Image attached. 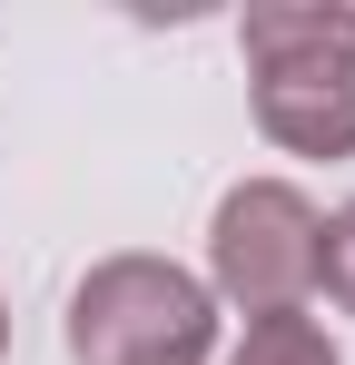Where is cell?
<instances>
[{"instance_id": "6da1fadb", "label": "cell", "mask_w": 355, "mask_h": 365, "mask_svg": "<svg viewBox=\"0 0 355 365\" xmlns=\"http://www.w3.org/2000/svg\"><path fill=\"white\" fill-rule=\"evenodd\" d=\"M257 69V128L296 158H355V10L346 0H257L237 20Z\"/></svg>"}, {"instance_id": "7a4b0ae2", "label": "cell", "mask_w": 355, "mask_h": 365, "mask_svg": "<svg viewBox=\"0 0 355 365\" xmlns=\"http://www.w3.org/2000/svg\"><path fill=\"white\" fill-rule=\"evenodd\" d=\"M69 356L79 365H207L217 306L168 257H109L69 297Z\"/></svg>"}, {"instance_id": "3957f363", "label": "cell", "mask_w": 355, "mask_h": 365, "mask_svg": "<svg viewBox=\"0 0 355 365\" xmlns=\"http://www.w3.org/2000/svg\"><path fill=\"white\" fill-rule=\"evenodd\" d=\"M316 237L326 217L306 207V187L287 178H247L217 197V227H207V277L227 287L247 316H296L316 297Z\"/></svg>"}, {"instance_id": "277c9868", "label": "cell", "mask_w": 355, "mask_h": 365, "mask_svg": "<svg viewBox=\"0 0 355 365\" xmlns=\"http://www.w3.org/2000/svg\"><path fill=\"white\" fill-rule=\"evenodd\" d=\"M227 365H336V346H326V326L296 306V316H247V346H237Z\"/></svg>"}, {"instance_id": "5b68a950", "label": "cell", "mask_w": 355, "mask_h": 365, "mask_svg": "<svg viewBox=\"0 0 355 365\" xmlns=\"http://www.w3.org/2000/svg\"><path fill=\"white\" fill-rule=\"evenodd\" d=\"M316 297L336 306V316H355V197L326 217V237H316Z\"/></svg>"}, {"instance_id": "8992f818", "label": "cell", "mask_w": 355, "mask_h": 365, "mask_svg": "<svg viewBox=\"0 0 355 365\" xmlns=\"http://www.w3.org/2000/svg\"><path fill=\"white\" fill-rule=\"evenodd\" d=\"M0 346H10V316H0Z\"/></svg>"}]
</instances>
